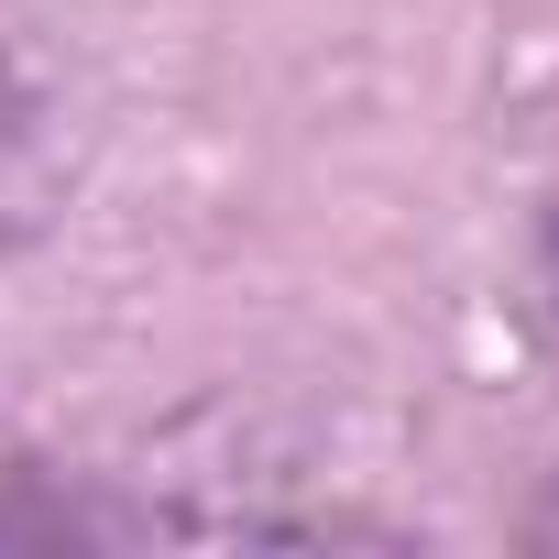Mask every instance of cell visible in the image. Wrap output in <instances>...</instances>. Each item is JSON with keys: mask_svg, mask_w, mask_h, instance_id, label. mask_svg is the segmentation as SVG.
Segmentation results:
<instances>
[{"mask_svg": "<svg viewBox=\"0 0 559 559\" xmlns=\"http://www.w3.org/2000/svg\"><path fill=\"white\" fill-rule=\"evenodd\" d=\"M67 187H78V143H67L56 99L0 56V252L34 241V230L67 209Z\"/></svg>", "mask_w": 559, "mask_h": 559, "instance_id": "obj_1", "label": "cell"}, {"mask_svg": "<svg viewBox=\"0 0 559 559\" xmlns=\"http://www.w3.org/2000/svg\"><path fill=\"white\" fill-rule=\"evenodd\" d=\"M537 319H548V341H559V198L537 209Z\"/></svg>", "mask_w": 559, "mask_h": 559, "instance_id": "obj_2", "label": "cell"}, {"mask_svg": "<svg viewBox=\"0 0 559 559\" xmlns=\"http://www.w3.org/2000/svg\"><path fill=\"white\" fill-rule=\"evenodd\" d=\"M526 548H559V472H548V493L526 504Z\"/></svg>", "mask_w": 559, "mask_h": 559, "instance_id": "obj_3", "label": "cell"}]
</instances>
